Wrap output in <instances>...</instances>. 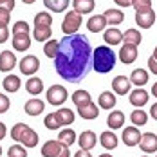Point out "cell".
<instances>
[{"label":"cell","mask_w":157,"mask_h":157,"mask_svg":"<svg viewBox=\"0 0 157 157\" xmlns=\"http://www.w3.org/2000/svg\"><path fill=\"white\" fill-rule=\"evenodd\" d=\"M6 134H7V128H6V125H4V123L0 121V141H2L4 137H6Z\"/></svg>","instance_id":"50"},{"label":"cell","mask_w":157,"mask_h":157,"mask_svg":"<svg viewBox=\"0 0 157 157\" xmlns=\"http://www.w3.org/2000/svg\"><path fill=\"white\" fill-rule=\"evenodd\" d=\"M143 40L141 33L137 29H126L123 33V44H132V45H139Z\"/></svg>","instance_id":"32"},{"label":"cell","mask_w":157,"mask_h":157,"mask_svg":"<svg viewBox=\"0 0 157 157\" xmlns=\"http://www.w3.org/2000/svg\"><path fill=\"white\" fill-rule=\"evenodd\" d=\"M143 157H148V155H143Z\"/></svg>","instance_id":"57"},{"label":"cell","mask_w":157,"mask_h":157,"mask_svg":"<svg viewBox=\"0 0 157 157\" xmlns=\"http://www.w3.org/2000/svg\"><path fill=\"white\" fill-rule=\"evenodd\" d=\"M87 29L90 33H101L107 29V20L103 15H92L87 20Z\"/></svg>","instance_id":"17"},{"label":"cell","mask_w":157,"mask_h":157,"mask_svg":"<svg viewBox=\"0 0 157 157\" xmlns=\"http://www.w3.org/2000/svg\"><path fill=\"white\" fill-rule=\"evenodd\" d=\"M38 141H40V137H38L36 130H33L31 126H27L25 132H24L22 137H20V143H22L25 148H34V146L38 144Z\"/></svg>","instance_id":"24"},{"label":"cell","mask_w":157,"mask_h":157,"mask_svg":"<svg viewBox=\"0 0 157 157\" xmlns=\"http://www.w3.org/2000/svg\"><path fill=\"white\" fill-rule=\"evenodd\" d=\"M51 36H52L51 27H34V31H33V38L40 44H45L47 40H51Z\"/></svg>","instance_id":"33"},{"label":"cell","mask_w":157,"mask_h":157,"mask_svg":"<svg viewBox=\"0 0 157 157\" xmlns=\"http://www.w3.org/2000/svg\"><path fill=\"white\" fill-rule=\"evenodd\" d=\"M105 20H107V25L110 27H117L119 24H123V20H125V13L121 11V9H107L105 13Z\"/></svg>","instance_id":"16"},{"label":"cell","mask_w":157,"mask_h":157,"mask_svg":"<svg viewBox=\"0 0 157 157\" xmlns=\"http://www.w3.org/2000/svg\"><path fill=\"white\" fill-rule=\"evenodd\" d=\"M0 7H4L7 11H13L15 9V0H0Z\"/></svg>","instance_id":"46"},{"label":"cell","mask_w":157,"mask_h":157,"mask_svg":"<svg viewBox=\"0 0 157 157\" xmlns=\"http://www.w3.org/2000/svg\"><path fill=\"white\" fill-rule=\"evenodd\" d=\"M116 94L114 92H110V90H105V92H101L99 98H98V107L103 110H112L116 107Z\"/></svg>","instance_id":"21"},{"label":"cell","mask_w":157,"mask_h":157,"mask_svg":"<svg viewBox=\"0 0 157 157\" xmlns=\"http://www.w3.org/2000/svg\"><path fill=\"white\" fill-rule=\"evenodd\" d=\"M54 114H56V117H58V121H60L62 126H71L74 123V117H76L71 109H60V110H56Z\"/></svg>","instance_id":"28"},{"label":"cell","mask_w":157,"mask_h":157,"mask_svg":"<svg viewBox=\"0 0 157 157\" xmlns=\"http://www.w3.org/2000/svg\"><path fill=\"white\" fill-rule=\"evenodd\" d=\"M45 109V103L42 101V99H38V98H34V99H29V101H25V105H24V110H25V114L27 116H40L42 112Z\"/></svg>","instance_id":"20"},{"label":"cell","mask_w":157,"mask_h":157,"mask_svg":"<svg viewBox=\"0 0 157 157\" xmlns=\"http://www.w3.org/2000/svg\"><path fill=\"white\" fill-rule=\"evenodd\" d=\"M22 33H29V24L20 20V22H15L13 25V34H22Z\"/></svg>","instance_id":"42"},{"label":"cell","mask_w":157,"mask_h":157,"mask_svg":"<svg viewBox=\"0 0 157 157\" xmlns=\"http://www.w3.org/2000/svg\"><path fill=\"white\" fill-rule=\"evenodd\" d=\"M71 0H44V6L52 13H63L69 7Z\"/></svg>","instance_id":"30"},{"label":"cell","mask_w":157,"mask_h":157,"mask_svg":"<svg viewBox=\"0 0 157 157\" xmlns=\"http://www.w3.org/2000/svg\"><path fill=\"white\" fill-rule=\"evenodd\" d=\"M155 157H157V155H155Z\"/></svg>","instance_id":"58"},{"label":"cell","mask_w":157,"mask_h":157,"mask_svg":"<svg viewBox=\"0 0 157 157\" xmlns=\"http://www.w3.org/2000/svg\"><path fill=\"white\" fill-rule=\"evenodd\" d=\"M152 96L157 98V83H154V87H152Z\"/></svg>","instance_id":"52"},{"label":"cell","mask_w":157,"mask_h":157,"mask_svg":"<svg viewBox=\"0 0 157 157\" xmlns=\"http://www.w3.org/2000/svg\"><path fill=\"white\" fill-rule=\"evenodd\" d=\"M148 99H150V94H148L144 89H141V87H137L136 90H132V92H130V103H132L136 109L144 107V105L148 103Z\"/></svg>","instance_id":"14"},{"label":"cell","mask_w":157,"mask_h":157,"mask_svg":"<svg viewBox=\"0 0 157 157\" xmlns=\"http://www.w3.org/2000/svg\"><path fill=\"white\" fill-rule=\"evenodd\" d=\"M117 6H121V7H130L132 6V0H114Z\"/></svg>","instance_id":"49"},{"label":"cell","mask_w":157,"mask_h":157,"mask_svg":"<svg viewBox=\"0 0 157 157\" xmlns=\"http://www.w3.org/2000/svg\"><path fill=\"white\" fill-rule=\"evenodd\" d=\"M139 148H141L144 154H154V152H157V136L154 134V132L141 134Z\"/></svg>","instance_id":"8"},{"label":"cell","mask_w":157,"mask_h":157,"mask_svg":"<svg viewBox=\"0 0 157 157\" xmlns=\"http://www.w3.org/2000/svg\"><path fill=\"white\" fill-rule=\"evenodd\" d=\"M150 116H152V117L157 121V103H154V105H152V109H150Z\"/></svg>","instance_id":"51"},{"label":"cell","mask_w":157,"mask_h":157,"mask_svg":"<svg viewBox=\"0 0 157 157\" xmlns=\"http://www.w3.org/2000/svg\"><path fill=\"white\" fill-rule=\"evenodd\" d=\"M96 7L94 0H72V9L79 15H90Z\"/></svg>","instance_id":"23"},{"label":"cell","mask_w":157,"mask_h":157,"mask_svg":"<svg viewBox=\"0 0 157 157\" xmlns=\"http://www.w3.org/2000/svg\"><path fill=\"white\" fill-rule=\"evenodd\" d=\"M18 67H20V72H22V74H25V76H34V72H38V69H40V60H38L34 54H27V56H24V58L20 60Z\"/></svg>","instance_id":"6"},{"label":"cell","mask_w":157,"mask_h":157,"mask_svg":"<svg viewBox=\"0 0 157 157\" xmlns=\"http://www.w3.org/2000/svg\"><path fill=\"white\" fill-rule=\"evenodd\" d=\"M0 155H2V146H0Z\"/></svg>","instance_id":"56"},{"label":"cell","mask_w":157,"mask_h":157,"mask_svg":"<svg viewBox=\"0 0 157 157\" xmlns=\"http://www.w3.org/2000/svg\"><path fill=\"white\" fill-rule=\"evenodd\" d=\"M16 65V56L13 51H2L0 52V72H9Z\"/></svg>","instance_id":"13"},{"label":"cell","mask_w":157,"mask_h":157,"mask_svg":"<svg viewBox=\"0 0 157 157\" xmlns=\"http://www.w3.org/2000/svg\"><path fill=\"white\" fill-rule=\"evenodd\" d=\"M154 58L157 60V45H155V49H154Z\"/></svg>","instance_id":"54"},{"label":"cell","mask_w":157,"mask_h":157,"mask_svg":"<svg viewBox=\"0 0 157 157\" xmlns=\"http://www.w3.org/2000/svg\"><path fill=\"white\" fill-rule=\"evenodd\" d=\"M34 27H51L52 25V16L49 15L47 11H40L34 15V20H33Z\"/></svg>","instance_id":"31"},{"label":"cell","mask_w":157,"mask_h":157,"mask_svg":"<svg viewBox=\"0 0 157 157\" xmlns=\"http://www.w3.org/2000/svg\"><path fill=\"white\" fill-rule=\"evenodd\" d=\"M99 157H112V155H110V154H101Z\"/></svg>","instance_id":"55"},{"label":"cell","mask_w":157,"mask_h":157,"mask_svg":"<svg viewBox=\"0 0 157 157\" xmlns=\"http://www.w3.org/2000/svg\"><path fill=\"white\" fill-rule=\"evenodd\" d=\"M25 90L33 96H38L44 90V81L38 78V76H29L27 83H25Z\"/></svg>","instance_id":"26"},{"label":"cell","mask_w":157,"mask_h":157,"mask_svg":"<svg viewBox=\"0 0 157 157\" xmlns=\"http://www.w3.org/2000/svg\"><path fill=\"white\" fill-rule=\"evenodd\" d=\"M9 20H11V11H7V9H4V7H0V25H7V24H9Z\"/></svg>","instance_id":"44"},{"label":"cell","mask_w":157,"mask_h":157,"mask_svg":"<svg viewBox=\"0 0 157 157\" xmlns=\"http://www.w3.org/2000/svg\"><path fill=\"white\" fill-rule=\"evenodd\" d=\"M130 78L126 76H116L112 79V92L117 96H126L130 92Z\"/></svg>","instance_id":"11"},{"label":"cell","mask_w":157,"mask_h":157,"mask_svg":"<svg viewBox=\"0 0 157 157\" xmlns=\"http://www.w3.org/2000/svg\"><path fill=\"white\" fill-rule=\"evenodd\" d=\"M81 22H83V16L72 9V11H69V13L65 15V18H63L62 31L65 33V34H76L78 29L81 27Z\"/></svg>","instance_id":"4"},{"label":"cell","mask_w":157,"mask_h":157,"mask_svg":"<svg viewBox=\"0 0 157 157\" xmlns=\"http://www.w3.org/2000/svg\"><path fill=\"white\" fill-rule=\"evenodd\" d=\"M58 47H60V42H58V40H47V42L44 44V52H45V56L54 60L56 54H58Z\"/></svg>","instance_id":"37"},{"label":"cell","mask_w":157,"mask_h":157,"mask_svg":"<svg viewBox=\"0 0 157 157\" xmlns=\"http://www.w3.org/2000/svg\"><path fill=\"white\" fill-rule=\"evenodd\" d=\"M74 157H92V155H90V152H89V150H81V148H79L78 152L74 154Z\"/></svg>","instance_id":"48"},{"label":"cell","mask_w":157,"mask_h":157,"mask_svg":"<svg viewBox=\"0 0 157 157\" xmlns=\"http://www.w3.org/2000/svg\"><path fill=\"white\" fill-rule=\"evenodd\" d=\"M89 101H92V98H90V92H87V90H76V92H72V103L79 107V105H85V103H89Z\"/></svg>","instance_id":"36"},{"label":"cell","mask_w":157,"mask_h":157,"mask_svg":"<svg viewBox=\"0 0 157 157\" xmlns=\"http://www.w3.org/2000/svg\"><path fill=\"white\" fill-rule=\"evenodd\" d=\"M103 40L107 45H117L123 44V33L119 31L117 27H109L103 31Z\"/></svg>","instance_id":"15"},{"label":"cell","mask_w":157,"mask_h":157,"mask_svg":"<svg viewBox=\"0 0 157 157\" xmlns=\"http://www.w3.org/2000/svg\"><path fill=\"white\" fill-rule=\"evenodd\" d=\"M130 83L136 85V87H144V85L148 83V72H146L144 69H136V71H132V74H130Z\"/></svg>","instance_id":"27"},{"label":"cell","mask_w":157,"mask_h":157,"mask_svg":"<svg viewBox=\"0 0 157 157\" xmlns=\"http://www.w3.org/2000/svg\"><path fill=\"white\" fill-rule=\"evenodd\" d=\"M116 67V52L110 45H99L92 51V69L98 74H107Z\"/></svg>","instance_id":"2"},{"label":"cell","mask_w":157,"mask_h":157,"mask_svg":"<svg viewBox=\"0 0 157 157\" xmlns=\"http://www.w3.org/2000/svg\"><path fill=\"white\" fill-rule=\"evenodd\" d=\"M22 2H24V4H27V6H31V4H34V2H36V0H22Z\"/></svg>","instance_id":"53"},{"label":"cell","mask_w":157,"mask_h":157,"mask_svg":"<svg viewBox=\"0 0 157 157\" xmlns=\"http://www.w3.org/2000/svg\"><path fill=\"white\" fill-rule=\"evenodd\" d=\"M107 125L110 130H119L125 126V114L121 110H112L107 117Z\"/></svg>","instance_id":"18"},{"label":"cell","mask_w":157,"mask_h":157,"mask_svg":"<svg viewBox=\"0 0 157 157\" xmlns=\"http://www.w3.org/2000/svg\"><path fill=\"white\" fill-rule=\"evenodd\" d=\"M99 141H101V146H103V148H107V150H114V148L119 144L117 136H116L112 130H105V132L99 136Z\"/></svg>","instance_id":"25"},{"label":"cell","mask_w":157,"mask_h":157,"mask_svg":"<svg viewBox=\"0 0 157 157\" xmlns=\"http://www.w3.org/2000/svg\"><path fill=\"white\" fill-rule=\"evenodd\" d=\"M78 114L83 119H96L98 114H99V107H98L96 103H92V101H89V103H85V105H79Z\"/></svg>","instance_id":"22"},{"label":"cell","mask_w":157,"mask_h":157,"mask_svg":"<svg viewBox=\"0 0 157 157\" xmlns=\"http://www.w3.org/2000/svg\"><path fill=\"white\" fill-rule=\"evenodd\" d=\"M58 141H62L65 146L74 144V143H76V132L71 130V128H65V130H62V132L58 134Z\"/></svg>","instance_id":"35"},{"label":"cell","mask_w":157,"mask_h":157,"mask_svg":"<svg viewBox=\"0 0 157 157\" xmlns=\"http://www.w3.org/2000/svg\"><path fill=\"white\" fill-rule=\"evenodd\" d=\"M9 38V29L7 25H0V44H6Z\"/></svg>","instance_id":"45"},{"label":"cell","mask_w":157,"mask_h":157,"mask_svg":"<svg viewBox=\"0 0 157 157\" xmlns=\"http://www.w3.org/2000/svg\"><path fill=\"white\" fill-rule=\"evenodd\" d=\"M20 85H22V81H20V78L15 76V74H7V76L4 78V81H2V87H4L6 92H16V90L20 89Z\"/></svg>","instance_id":"29"},{"label":"cell","mask_w":157,"mask_h":157,"mask_svg":"<svg viewBox=\"0 0 157 157\" xmlns=\"http://www.w3.org/2000/svg\"><path fill=\"white\" fill-rule=\"evenodd\" d=\"M132 7H134L136 11L152 9V0H132Z\"/></svg>","instance_id":"41"},{"label":"cell","mask_w":157,"mask_h":157,"mask_svg":"<svg viewBox=\"0 0 157 157\" xmlns=\"http://www.w3.org/2000/svg\"><path fill=\"white\" fill-rule=\"evenodd\" d=\"M25 128H27L25 123H16V125L11 128V137H13V141L20 143V137H22V134L25 132Z\"/></svg>","instance_id":"40"},{"label":"cell","mask_w":157,"mask_h":157,"mask_svg":"<svg viewBox=\"0 0 157 157\" xmlns=\"http://www.w3.org/2000/svg\"><path fill=\"white\" fill-rule=\"evenodd\" d=\"M148 71L152 72V74H157V60L152 56V58H148Z\"/></svg>","instance_id":"47"},{"label":"cell","mask_w":157,"mask_h":157,"mask_svg":"<svg viewBox=\"0 0 157 157\" xmlns=\"http://www.w3.org/2000/svg\"><path fill=\"white\" fill-rule=\"evenodd\" d=\"M96 143H98V136H96L92 130H85V132H81L78 137V144L81 150H92L96 146Z\"/></svg>","instance_id":"12"},{"label":"cell","mask_w":157,"mask_h":157,"mask_svg":"<svg viewBox=\"0 0 157 157\" xmlns=\"http://www.w3.org/2000/svg\"><path fill=\"white\" fill-rule=\"evenodd\" d=\"M47 101L51 105H54V107H60L63 105L65 101H67V98H69V92H67V89L62 87V85H52V87H49L47 89Z\"/></svg>","instance_id":"5"},{"label":"cell","mask_w":157,"mask_h":157,"mask_svg":"<svg viewBox=\"0 0 157 157\" xmlns=\"http://www.w3.org/2000/svg\"><path fill=\"white\" fill-rule=\"evenodd\" d=\"M130 121L134 126H144L148 123V114L141 109H136L132 114H130Z\"/></svg>","instance_id":"34"},{"label":"cell","mask_w":157,"mask_h":157,"mask_svg":"<svg viewBox=\"0 0 157 157\" xmlns=\"http://www.w3.org/2000/svg\"><path fill=\"white\" fill-rule=\"evenodd\" d=\"M42 157H71V152L62 141L51 139L42 146Z\"/></svg>","instance_id":"3"},{"label":"cell","mask_w":157,"mask_h":157,"mask_svg":"<svg viewBox=\"0 0 157 157\" xmlns=\"http://www.w3.org/2000/svg\"><path fill=\"white\" fill-rule=\"evenodd\" d=\"M13 49L15 51H20V52H24V51H27V49L31 47V36H29V33H22V34H13Z\"/></svg>","instance_id":"19"},{"label":"cell","mask_w":157,"mask_h":157,"mask_svg":"<svg viewBox=\"0 0 157 157\" xmlns=\"http://www.w3.org/2000/svg\"><path fill=\"white\" fill-rule=\"evenodd\" d=\"M119 60L125 65H130L137 60V45H132V44H123L119 49Z\"/></svg>","instance_id":"9"},{"label":"cell","mask_w":157,"mask_h":157,"mask_svg":"<svg viewBox=\"0 0 157 157\" xmlns=\"http://www.w3.org/2000/svg\"><path fill=\"white\" fill-rule=\"evenodd\" d=\"M44 125L47 130H60L62 125H60V121H58V117H56V114L52 112V114H49L45 116V119H44Z\"/></svg>","instance_id":"38"},{"label":"cell","mask_w":157,"mask_h":157,"mask_svg":"<svg viewBox=\"0 0 157 157\" xmlns=\"http://www.w3.org/2000/svg\"><path fill=\"white\" fill-rule=\"evenodd\" d=\"M7 157H27V148L24 144H13L7 150Z\"/></svg>","instance_id":"39"},{"label":"cell","mask_w":157,"mask_h":157,"mask_svg":"<svg viewBox=\"0 0 157 157\" xmlns=\"http://www.w3.org/2000/svg\"><path fill=\"white\" fill-rule=\"evenodd\" d=\"M92 67V47L85 34H65L54 58L56 72L69 83H79Z\"/></svg>","instance_id":"1"},{"label":"cell","mask_w":157,"mask_h":157,"mask_svg":"<svg viewBox=\"0 0 157 157\" xmlns=\"http://www.w3.org/2000/svg\"><path fill=\"white\" fill-rule=\"evenodd\" d=\"M11 107V101H9V98L6 94H0V114H6L7 110Z\"/></svg>","instance_id":"43"},{"label":"cell","mask_w":157,"mask_h":157,"mask_svg":"<svg viewBox=\"0 0 157 157\" xmlns=\"http://www.w3.org/2000/svg\"><path fill=\"white\" fill-rule=\"evenodd\" d=\"M121 139L125 143L126 146H136V144H139V139H141V130L137 128V126H126L125 130H123V136H121Z\"/></svg>","instance_id":"10"},{"label":"cell","mask_w":157,"mask_h":157,"mask_svg":"<svg viewBox=\"0 0 157 157\" xmlns=\"http://www.w3.org/2000/svg\"><path fill=\"white\" fill-rule=\"evenodd\" d=\"M136 24L141 29H150L155 24V13L154 9H144V11H136Z\"/></svg>","instance_id":"7"}]
</instances>
